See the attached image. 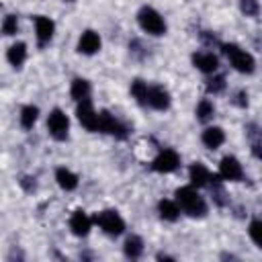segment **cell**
Returning <instances> with one entry per match:
<instances>
[{
    "instance_id": "obj_14",
    "label": "cell",
    "mask_w": 262,
    "mask_h": 262,
    "mask_svg": "<svg viewBox=\"0 0 262 262\" xmlns=\"http://www.w3.org/2000/svg\"><path fill=\"white\" fill-rule=\"evenodd\" d=\"M192 63L205 74H213L217 70V66H219V61H217V57L213 53H194L192 55Z\"/></svg>"
},
{
    "instance_id": "obj_9",
    "label": "cell",
    "mask_w": 262,
    "mask_h": 262,
    "mask_svg": "<svg viewBox=\"0 0 262 262\" xmlns=\"http://www.w3.org/2000/svg\"><path fill=\"white\" fill-rule=\"evenodd\" d=\"M145 104H149L151 108L156 111H166L170 106V94L166 88L162 86H154V88H147V98H145Z\"/></svg>"
},
{
    "instance_id": "obj_5",
    "label": "cell",
    "mask_w": 262,
    "mask_h": 262,
    "mask_svg": "<svg viewBox=\"0 0 262 262\" xmlns=\"http://www.w3.org/2000/svg\"><path fill=\"white\" fill-rule=\"evenodd\" d=\"M47 129H49V135H51L53 139L63 141V139L68 137L70 121H68V117H66V115H63L59 108H55V111H51V113H49V119H47Z\"/></svg>"
},
{
    "instance_id": "obj_18",
    "label": "cell",
    "mask_w": 262,
    "mask_h": 262,
    "mask_svg": "<svg viewBox=\"0 0 262 262\" xmlns=\"http://www.w3.org/2000/svg\"><path fill=\"white\" fill-rule=\"evenodd\" d=\"M25 57H27V47H25V43H14V45H10V49H8V53H6V59H8L10 66L20 68L23 61H25Z\"/></svg>"
},
{
    "instance_id": "obj_22",
    "label": "cell",
    "mask_w": 262,
    "mask_h": 262,
    "mask_svg": "<svg viewBox=\"0 0 262 262\" xmlns=\"http://www.w3.org/2000/svg\"><path fill=\"white\" fill-rule=\"evenodd\" d=\"M37 115H39L37 106L27 104V106L20 111V125H23L25 129H31V127L35 125V121H37Z\"/></svg>"
},
{
    "instance_id": "obj_31",
    "label": "cell",
    "mask_w": 262,
    "mask_h": 262,
    "mask_svg": "<svg viewBox=\"0 0 262 262\" xmlns=\"http://www.w3.org/2000/svg\"><path fill=\"white\" fill-rule=\"evenodd\" d=\"M68 2H74V0H68Z\"/></svg>"
},
{
    "instance_id": "obj_20",
    "label": "cell",
    "mask_w": 262,
    "mask_h": 262,
    "mask_svg": "<svg viewBox=\"0 0 262 262\" xmlns=\"http://www.w3.org/2000/svg\"><path fill=\"white\" fill-rule=\"evenodd\" d=\"M70 94H72V98L74 100H86L88 96H90V84L86 82V80H82V78H76L74 82H72V88H70Z\"/></svg>"
},
{
    "instance_id": "obj_3",
    "label": "cell",
    "mask_w": 262,
    "mask_h": 262,
    "mask_svg": "<svg viewBox=\"0 0 262 262\" xmlns=\"http://www.w3.org/2000/svg\"><path fill=\"white\" fill-rule=\"evenodd\" d=\"M223 53L227 55V59L231 61V66L242 72V74H252L254 72V57L250 53H246L244 49H239L237 45L229 43V45H223Z\"/></svg>"
},
{
    "instance_id": "obj_16",
    "label": "cell",
    "mask_w": 262,
    "mask_h": 262,
    "mask_svg": "<svg viewBox=\"0 0 262 262\" xmlns=\"http://www.w3.org/2000/svg\"><path fill=\"white\" fill-rule=\"evenodd\" d=\"M188 176H190V184L192 186H205L209 184V178H211V172L203 166V164H192L190 170H188Z\"/></svg>"
},
{
    "instance_id": "obj_12",
    "label": "cell",
    "mask_w": 262,
    "mask_h": 262,
    "mask_svg": "<svg viewBox=\"0 0 262 262\" xmlns=\"http://www.w3.org/2000/svg\"><path fill=\"white\" fill-rule=\"evenodd\" d=\"M98 49H100V37H98V33L84 31L82 37H80V41H78V51L80 53H86V55H92Z\"/></svg>"
},
{
    "instance_id": "obj_21",
    "label": "cell",
    "mask_w": 262,
    "mask_h": 262,
    "mask_svg": "<svg viewBox=\"0 0 262 262\" xmlns=\"http://www.w3.org/2000/svg\"><path fill=\"white\" fill-rule=\"evenodd\" d=\"M143 252V242L137 235H131L125 239V256L127 258H139Z\"/></svg>"
},
{
    "instance_id": "obj_24",
    "label": "cell",
    "mask_w": 262,
    "mask_h": 262,
    "mask_svg": "<svg viewBox=\"0 0 262 262\" xmlns=\"http://www.w3.org/2000/svg\"><path fill=\"white\" fill-rule=\"evenodd\" d=\"M131 94L137 98V102L145 104V98H147V84L143 80H135L131 84Z\"/></svg>"
},
{
    "instance_id": "obj_7",
    "label": "cell",
    "mask_w": 262,
    "mask_h": 262,
    "mask_svg": "<svg viewBox=\"0 0 262 262\" xmlns=\"http://www.w3.org/2000/svg\"><path fill=\"white\" fill-rule=\"evenodd\" d=\"M76 115H78V121H80L88 131H98V113L92 108L90 98L78 102Z\"/></svg>"
},
{
    "instance_id": "obj_10",
    "label": "cell",
    "mask_w": 262,
    "mask_h": 262,
    "mask_svg": "<svg viewBox=\"0 0 262 262\" xmlns=\"http://www.w3.org/2000/svg\"><path fill=\"white\" fill-rule=\"evenodd\" d=\"M219 176L225 178V180H242L244 176V170H242V164L231 158V156H225L219 164Z\"/></svg>"
},
{
    "instance_id": "obj_15",
    "label": "cell",
    "mask_w": 262,
    "mask_h": 262,
    "mask_svg": "<svg viewBox=\"0 0 262 262\" xmlns=\"http://www.w3.org/2000/svg\"><path fill=\"white\" fill-rule=\"evenodd\" d=\"M223 141H225L223 129H219V127H207V129L203 131V143H205L209 149H217Z\"/></svg>"
},
{
    "instance_id": "obj_2",
    "label": "cell",
    "mask_w": 262,
    "mask_h": 262,
    "mask_svg": "<svg viewBox=\"0 0 262 262\" xmlns=\"http://www.w3.org/2000/svg\"><path fill=\"white\" fill-rule=\"evenodd\" d=\"M137 20H139V27L149 33V35H164L166 33V23L164 18L160 16L158 10H154L151 6H143L137 14Z\"/></svg>"
},
{
    "instance_id": "obj_11",
    "label": "cell",
    "mask_w": 262,
    "mask_h": 262,
    "mask_svg": "<svg viewBox=\"0 0 262 262\" xmlns=\"http://www.w3.org/2000/svg\"><path fill=\"white\" fill-rule=\"evenodd\" d=\"M35 31H37V41L39 45H45L51 41L53 37V31H55V25L51 18L47 16H35Z\"/></svg>"
},
{
    "instance_id": "obj_23",
    "label": "cell",
    "mask_w": 262,
    "mask_h": 262,
    "mask_svg": "<svg viewBox=\"0 0 262 262\" xmlns=\"http://www.w3.org/2000/svg\"><path fill=\"white\" fill-rule=\"evenodd\" d=\"M213 113H215V108H213V102H211V100L205 98V100H201V102L196 104V119H199V121H203V123L209 121V119L213 117Z\"/></svg>"
},
{
    "instance_id": "obj_27",
    "label": "cell",
    "mask_w": 262,
    "mask_h": 262,
    "mask_svg": "<svg viewBox=\"0 0 262 262\" xmlns=\"http://www.w3.org/2000/svg\"><path fill=\"white\" fill-rule=\"evenodd\" d=\"M223 88H225V78L223 76H215L207 82V92H211V94H219Z\"/></svg>"
},
{
    "instance_id": "obj_25",
    "label": "cell",
    "mask_w": 262,
    "mask_h": 262,
    "mask_svg": "<svg viewBox=\"0 0 262 262\" xmlns=\"http://www.w3.org/2000/svg\"><path fill=\"white\" fill-rule=\"evenodd\" d=\"M239 8L246 16H258L260 4H258V0H239Z\"/></svg>"
},
{
    "instance_id": "obj_6",
    "label": "cell",
    "mask_w": 262,
    "mask_h": 262,
    "mask_svg": "<svg viewBox=\"0 0 262 262\" xmlns=\"http://www.w3.org/2000/svg\"><path fill=\"white\" fill-rule=\"evenodd\" d=\"M180 164V156L174 151V149H162L156 160L151 162V168L156 172H162V174H168V172H174Z\"/></svg>"
},
{
    "instance_id": "obj_26",
    "label": "cell",
    "mask_w": 262,
    "mask_h": 262,
    "mask_svg": "<svg viewBox=\"0 0 262 262\" xmlns=\"http://www.w3.org/2000/svg\"><path fill=\"white\" fill-rule=\"evenodd\" d=\"M250 237H252V242L256 244V246H262V223L258 221V219H254L252 223H250Z\"/></svg>"
},
{
    "instance_id": "obj_17",
    "label": "cell",
    "mask_w": 262,
    "mask_h": 262,
    "mask_svg": "<svg viewBox=\"0 0 262 262\" xmlns=\"http://www.w3.org/2000/svg\"><path fill=\"white\" fill-rule=\"evenodd\" d=\"M55 180L63 190H74L78 186V176L74 172H70L68 168H57L55 170Z\"/></svg>"
},
{
    "instance_id": "obj_8",
    "label": "cell",
    "mask_w": 262,
    "mask_h": 262,
    "mask_svg": "<svg viewBox=\"0 0 262 262\" xmlns=\"http://www.w3.org/2000/svg\"><path fill=\"white\" fill-rule=\"evenodd\" d=\"M98 131H104L108 135H115L117 139H125L127 137V129L106 111L98 113Z\"/></svg>"
},
{
    "instance_id": "obj_29",
    "label": "cell",
    "mask_w": 262,
    "mask_h": 262,
    "mask_svg": "<svg viewBox=\"0 0 262 262\" xmlns=\"http://www.w3.org/2000/svg\"><path fill=\"white\" fill-rule=\"evenodd\" d=\"M20 186H23L27 192H33V190L37 188V182H35V178H33V176H25V178L20 180Z\"/></svg>"
},
{
    "instance_id": "obj_28",
    "label": "cell",
    "mask_w": 262,
    "mask_h": 262,
    "mask_svg": "<svg viewBox=\"0 0 262 262\" xmlns=\"http://www.w3.org/2000/svg\"><path fill=\"white\" fill-rule=\"evenodd\" d=\"M2 33L4 35H14L16 33V16L14 14H8L2 23Z\"/></svg>"
},
{
    "instance_id": "obj_1",
    "label": "cell",
    "mask_w": 262,
    "mask_h": 262,
    "mask_svg": "<svg viewBox=\"0 0 262 262\" xmlns=\"http://www.w3.org/2000/svg\"><path fill=\"white\" fill-rule=\"evenodd\" d=\"M176 199L180 203V207L184 209V213H188L190 217H203L207 213V205L201 199V194L194 190V186H182L176 190Z\"/></svg>"
},
{
    "instance_id": "obj_30",
    "label": "cell",
    "mask_w": 262,
    "mask_h": 262,
    "mask_svg": "<svg viewBox=\"0 0 262 262\" xmlns=\"http://www.w3.org/2000/svg\"><path fill=\"white\" fill-rule=\"evenodd\" d=\"M237 98H239V100H237V104H239V106H246V104H248V94H246L244 90L237 94Z\"/></svg>"
},
{
    "instance_id": "obj_4",
    "label": "cell",
    "mask_w": 262,
    "mask_h": 262,
    "mask_svg": "<svg viewBox=\"0 0 262 262\" xmlns=\"http://www.w3.org/2000/svg\"><path fill=\"white\" fill-rule=\"evenodd\" d=\"M94 223H98L100 229H102L104 233H108V235H119V233H123V229H125V221H123L121 215H119L117 211H113V209H106V211L96 213V215H94Z\"/></svg>"
},
{
    "instance_id": "obj_19",
    "label": "cell",
    "mask_w": 262,
    "mask_h": 262,
    "mask_svg": "<svg viewBox=\"0 0 262 262\" xmlns=\"http://www.w3.org/2000/svg\"><path fill=\"white\" fill-rule=\"evenodd\" d=\"M158 211H160V217H162V219H166V221H176V219H178V215H180L178 205H176L174 201H168V199L160 201Z\"/></svg>"
},
{
    "instance_id": "obj_13",
    "label": "cell",
    "mask_w": 262,
    "mask_h": 262,
    "mask_svg": "<svg viewBox=\"0 0 262 262\" xmlns=\"http://www.w3.org/2000/svg\"><path fill=\"white\" fill-rule=\"evenodd\" d=\"M90 225H92V219L84 213V211H76L74 215H72V219H70V229H72V233H76V235H88V231H90Z\"/></svg>"
}]
</instances>
